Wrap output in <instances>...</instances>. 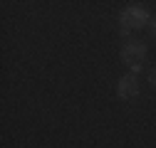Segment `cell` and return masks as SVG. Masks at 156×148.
Wrapping results in <instances>:
<instances>
[{
  "mask_svg": "<svg viewBox=\"0 0 156 148\" xmlns=\"http://www.w3.org/2000/svg\"><path fill=\"white\" fill-rule=\"evenodd\" d=\"M149 84L156 89V69H151V72H149Z\"/></svg>",
  "mask_w": 156,
  "mask_h": 148,
  "instance_id": "obj_4",
  "label": "cell"
},
{
  "mask_svg": "<svg viewBox=\"0 0 156 148\" xmlns=\"http://www.w3.org/2000/svg\"><path fill=\"white\" fill-rule=\"evenodd\" d=\"M151 35L156 37V17H154V20H151Z\"/></svg>",
  "mask_w": 156,
  "mask_h": 148,
  "instance_id": "obj_5",
  "label": "cell"
},
{
  "mask_svg": "<svg viewBox=\"0 0 156 148\" xmlns=\"http://www.w3.org/2000/svg\"><path fill=\"white\" fill-rule=\"evenodd\" d=\"M151 22V15L144 5H126L119 12V25H122V35H129L131 30H141L144 25Z\"/></svg>",
  "mask_w": 156,
  "mask_h": 148,
  "instance_id": "obj_1",
  "label": "cell"
},
{
  "mask_svg": "<svg viewBox=\"0 0 156 148\" xmlns=\"http://www.w3.org/2000/svg\"><path fill=\"white\" fill-rule=\"evenodd\" d=\"M116 96L119 99H136L139 96V79H136V74H124L116 84Z\"/></svg>",
  "mask_w": 156,
  "mask_h": 148,
  "instance_id": "obj_3",
  "label": "cell"
},
{
  "mask_svg": "<svg viewBox=\"0 0 156 148\" xmlns=\"http://www.w3.org/2000/svg\"><path fill=\"white\" fill-rule=\"evenodd\" d=\"M122 59H124V64L131 69V74L141 72L144 59H146V45L139 42V40H129V42L122 47Z\"/></svg>",
  "mask_w": 156,
  "mask_h": 148,
  "instance_id": "obj_2",
  "label": "cell"
}]
</instances>
